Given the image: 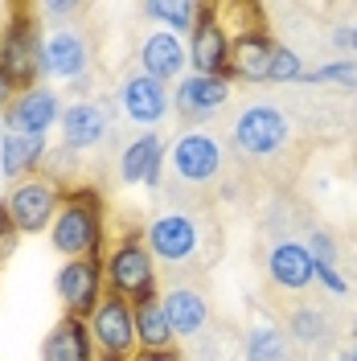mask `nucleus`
Listing matches in <instances>:
<instances>
[{
	"mask_svg": "<svg viewBox=\"0 0 357 361\" xmlns=\"http://www.w3.org/2000/svg\"><path fill=\"white\" fill-rule=\"evenodd\" d=\"M316 283H320L329 295H337V300H345V295H349V279H345L337 267H316Z\"/></svg>",
	"mask_w": 357,
	"mask_h": 361,
	"instance_id": "7c9ffc66",
	"label": "nucleus"
},
{
	"mask_svg": "<svg viewBox=\"0 0 357 361\" xmlns=\"http://www.w3.org/2000/svg\"><path fill=\"white\" fill-rule=\"evenodd\" d=\"M0 70L17 90H33L42 74V29L33 21V8L17 4V17L0 42Z\"/></svg>",
	"mask_w": 357,
	"mask_h": 361,
	"instance_id": "423d86ee",
	"label": "nucleus"
},
{
	"mask_svg": "<svg viewBox=\"0 0 357 361\" xmlns=\"http://www.w3.org/2000/svg\"><path fill=\"white\" fill-rule=\"evenodd\" d=\"M201 8H205L201 0H148V4H144V17L164 25V29L177 33V37H189L193 25L201 21Z\"/></svg>",
	"mask_w": 357,
	"mask_h": 361,
	"instance_id": "b1692460",
	"label": "nucleus"
},
{
	"mask_svg": "<svg viewBox=\"0 0 357 361\" xmlns=\"http://www.w3.org/2000/svg\"><path fill=\"white\" fill-rule=\"evenodd\" d=\"M333 361H357V345H353V349H341Z\"/></svg>",
	"mask_w": 357,
	"mask_h": 361,
	"instance_id": "c9c22d12",
	"label": "nucleus"
},
{
	"mask_svg": "<svg viewBox=\"0 0 357 361\" xmlns=\"http://www.w3.org/2000/svg\"><path fill=\"white\" fill-rule=\"evenodd\" d=\"M304 82L316 87V82H333V87L357 90V58H345V62H325V66L304 70Z\"/></svg>",
	"mask_w": 357,
	"mask_h": 361,
	"instance_id": "bb28decb",
	"label": "nucleus"
},
{
	"mask_svg": "<svg viewBox=\"0 0 357 361\" xmlns=\"http://www.w3.org/2000/svg\"><path fill=\"white\" fill-rule=\"evenodd\" d=\"M87 329H90V341H95L99 357L132 361L140 353V341H135V304L119 300V295H103V304L90 312Z\"/></svg>",
	"mask_w": 357,
	"mask_h": 361,
	"instance_id": "0eeeda50",
	"label": "nucleus"
},
{
	"mask_svg": "<svg viewBox=\"0 0 357 361\" xmlns=\"http://www.w3.org/2000/svg\"><path fill=\"white\" fill-rule=\"evenodd\" d=\"M54 292L62 300L66 316L90 320V312L103 304L107 279H103V259H66L62 271L54 275Z\"/></svg>",
	"mask_w": 357,
	"mask_h": 361,
	"instance_id": "1a4fd4ad",
	"label": "nucleus"
},
{
	"mask_svg": "<svg viewBox=\"0 0 357 361\" xmlns=\"http://www.w3.org/2000/svg\"><path fill=\"white\" fill-rule=\"evenodd\" d=\"M17 230H13V222L4 218V209H0V267H4V259H13V250H17Z\"/></svg>",
	"mask_w": 357,
	"mask_h": 361,
	"instance_id": "2f4dec72",
	"label": "nucleus"
},
{
	"mask_svg": "<svg viewBox=\"0 0 357 361\" xmlns=\"http://www.w3.org/2000/svg\"><path fill=\"white\" fill-rule=\"evenodd\" d=\"M271 58H275V42L263 29H246L230 42V62H226V78L230 82H267L271 78Z\"/></svg>",
	"mask_w": 357,
	"mask_h": 361,
	"instance_id": "dca6fc26",
	"label": "nucleus"
},
{
	"mask_svg": "<svg viewBox=\"0 0 357 361\" xmlns=\"http://www.w3.org/2000/svg\"><path fill=\"white\" fill-rule=\"evenodd\" d=\"M49 243L66 259H103V243H107V214H103V193L78 185L66 189L62 209L49 226Z\"/></svg>",
	"mask_w": 357,
	"mask_h": 361,
	"instance_id": "f257e3e1",
	"label": "nucleus"
},
{
	"mask_svg": "<svg viewBox=\"0 0 357 361\" xmlns=\"http://www.w3.org/2000/svg\"><path fill=\"white\" fill-rule=\"evenodd\" d=\"M185 66H189V45L185 37L169 33V29H152L144 42H140V70L157 82H173V78H185Z\"/></svg>",
	"mask_w": 357,
	"mask_h": 361,
	"instance_id": "f3484780",
	"label": "nucleus"
},
{
	"mask_svg": "<svg viewBox=\"0 0 357 361\" xmlns=\"http://www.w3.org/2000/svg\"><path fill=\"white\" fill-rule=\"evenodd\" d=\"M33 13H37V17H54L58 25H49V29H62L66 17H78V13H83V4H74V0H49V4H37Z\"/></svg>",
	"mask_w": 357,
	"mask_h": 361,
	"instance_id": "c756f323",
	"label": "nucleus"
},
{
	"mask_svg": "<svg viewBox=\"0 0 357 361\" xmlns=\"http://www.w3.org/2000/svg\"><path fill=\"white\" fill-rule=\"evenodd\" d=\"M62 197H66V189L58 185V180L49 177V173H29V177L13 180L8 185V193H4V218L13 222L17 234H49V226L58 218V209H62Z\"/></svg>",
	"mask_w": 357,
	"mask_h": 361,
	"instance_id": "7ed1b4c3",
	"label": "nucleus"
},
{
	"mask_svg": "<svg viewBox=\"0 0 357 361\" xmlns=\"http://www.w3.org/2000/svg\"><path fill=\"white\" fill-rule=\"evenodd\" d=\"M0 135H4V107H0Z\"/></svg>",
	"mask_w": 357,
	"mask_h": 361,
	"instance_id": "e433bc0d",
	"label": "nucleus"
},
{
	"mask_svg": "<svg viewBox=\"0 0 357 361\" xmlns=\"http://www.w3.org/2000/svg\"><path fill=\"white\" fill-rule=\"evenodd\" d=\"M284 333H291V341L316 345V341L329 337V316L320 312V308H296V312L288 316V329H284Z\"/></svg>",
	"mask_w": 357,
	"mask_h": 361,
	"instance_id": "a878e982",
	"label": "nucleus"
},
{
	"mask_svg": "<svg viewBox=\"0 0 357 361\" xmlns=\"http://www.w3.org/2000/svg\"><path fill=\"white\" fill-rule=\"evenodd\" d=\"M115 99H119V111L128 115L132 123H140V128H157L160 119L169 115V107H173L169 87L157 82V78H148L144 70L140 74H128L119 82V90H115Z\"/></svg>",
	"mask_w": 357,
	"mask_h": 361,
	"instance_id": "ddd939ff",
	"label": "nucleus"
},
{
	"mask_svg": "<svg viewBox=\"0 0 357 361\" xmlns=\"http://www.w3.org/2000/svg\"><path fill=\"white\" fill-rule=\"evenodd\" d=\"M164 160H169V148L157 132L135 135L132 144L119 152V177L128 185H148V189H160V177H164Z\"/></svg>",
	"mask_w": 357,
	"mask_h": 361,
	"instance_id": "a211bd4d",
	"label": "nucleus"
},
{
	"mask_svg": "<svg viewBox=\"0 0 357 361\" xmlns=\"http://www.w3.org/2000/svg\"><path fill=\"white\" fill-rule=\"evenodd\" d=\"M90 70V45L78 29H45L42 33V74L58 82H78Z\"/></svg>",
	"mask_w": 357,
	"mask_h": 361,
	"instance_id": "9b49d317",
	"label": "nucleus"
},
{
	"mask_svg": "<svg viewBox=\"0 0 357 361\" xmlns=\"http://www.w3.org/2000/svg\"><path fill=\"white\" fill-rule=\"evenodd\" d=\"M144 247L152 250V259H160L164 267H185L193 263L201 250V222L193 214H157L144 226Z\"/></svg>",
	"mask_w": 357,
	"mask_h": 361,
	"instance_id": "6e6552de",
	"label": "nucleus"
},
{
	"mask_svg": "<svg viewBox=\"0 0 357 361\" xmlns=\"http://www.w3.org/2000/svg\"><path fill=\"white\" fill-rule=\"evenodd\" d=\"M267 82H304V58H300V49L296 45H279L275 42V58H271V78Z\"/></svg>",
	"mask_w": 357,
	"mask_h": 361,
	"instance_id": "cd10ccee",
	"label": "nucleus"
},
{
	"mask_svg": "<svg viewBox=\"0 0 357 361\" xmlns=\"http://www.w3.org/2000/svg\"><path fill=\"white\" fill-rule=\"evenodd\" d=\"M132 361H177V353H148V349H140Z\"/></svg>",
	"mask_w": 357,
	"mask_h": 361,
	"instance_id": "f704fd0d",
	"label": "nucleus"
},
{
	"mask_svg": "<svg viewBox=\"0 0 357 361\" xmlns=\"http://www.w3.org/2000/svg\"><path fill=\"white\" fill-rule=\"evenodd\" d=\"M62 119V103L49 87L17 90V99L4 107V132H25V135H45Z\"/></svg>",
	"mask_w": 357,
	"mask_h": 361,
	"instance_id": "2eb2a0df",
	"label": "nucleus"
},
{
	"mask_svg": "<svg viewBox=\"0 0 357 361\" xmlns=\"http://www.w3.org/2000/svg\"><path fill=\"white\" fill-rule=\"evenodd\" d=\"M42 361H99L87 320L62 316V324H54L49 337L42 341Z\"/></svg>",
	"mask_w": 357,
	"mask_h": 361,
	"instance_id": "412c9836",
	"label": "nucleus"
},
{
	"mask_svg": "<svg viewBox=\"0 0 357 361\" xmlns=\"http://www.w3.org/2000/svg\"><path fill=\"white\" fill-rule=\"evenodd\" d=\"M230 140L234 148L250 160H267L284 152L291 140V119L275 103H246L230 123Z\"/></svg>",
	"mask_w": 357,
	"mask_h": 361,
	"instance_id": "20e7f679",
	"label": "nucleus"
},
{
	"mask_svg": "<svg viewBox=\"0 0 357 361\" xmlns=\"http://www.w3.org/2000/svg\"><path fill=\"white\" fill-rule=\"evenodd\" d=\"M226 103H230V78L226 74H185L173 90V107L189 123L210 119L214 111H222Z\"/></svg>",
	"mask_w": 357,
	"mask_h": 361,
	"instance_id": "4468645a",
	"label": "nucleus"
},
{
	"mask_svg": "<svg viewBox=\"0 0 357 361\" xmlns=\"http://www.w3.org/2000/svg\"><path fill=\"white\" fill-rule=\"evenodd\" d=\"M111 140V111L99 99H78L62 111V148L95 152Z\"/></svg>",
	"mask_w": 357,
	"mask_h": 361,
	"instance_id": "f8f14e48",
	"label": "nucleus"
},
{
	"mask_svg": "<svg viewBox=\"0 0 357 361\" xmlns=\"http://www.w3.org/2000/svg\"><path fill=\"white\" fill-rule=\"evenodd\" d=\"M353 341H357V324H353Z\"/></svg>",
	"mask_w": 357,
	"mask_h": 361,
	"instance_id": "4c0bfd02",
	"label": "nucleus"
},
{
	"mask_svg": "<svg viewBox=\"0 0 357 361\" xmlns=\"http://www.w3.org/2000/svg\"><path fill=\"white\" fill-rule=\"evenodd\" d=\"M246 361H288V333L271 320H255L243 341Z\"/></svg>",
	"mask_w": 357,
	"mask_h": 361,
	"instance_id": "393cba45",
	"label": "nucleus"
},
{
	"mask_svg": "<svg viewBox=\"0 0 357 361\" xmlns=\"http://www.w3.org/2000/svg\"><path fill=\"white\" fill-rule=\"evenodd\" d=\"M160 304H164V316H169L177 341H193L210 329V300H205L193 283H173V288H164Z\"/></svg>",
	"mask_w": 357,
	"mask_h": 361,
	"instance_id": "6ab92c4d",
	"label": "nucleus"
},
{
	"mask_svg": "<svg viewBox=\"0 0 357 361\" xmlns=\"http://www.w3.org/2000/svg\"><path fill=\"white\" fill-rule=\"evenodd\" d=\"M99 361H111V357H99Z\"/></svg>",
	"mask_w": 357,
	"mask_h": 361,
	"instance_id": "58836bf2",
	"label": "nucleus"
},
{
	"mask_svg": "<svg viewBox=\"0 0 357 361\" xmlns=\"http://www.w3.org/2000/svg\"><path fill=\"white\" fill-rule=\"evenodd\" d=\"M304 247H308V255L316 259V267H337V238L329 230H313Z\"/></svg>",
	"mask_w": 357,
	"mask_h": 361,
	"instance_id": "c85d7f7f",
	"label": "nucleus"
},
{
	"mask_svg": "<svg viewBox=\"0 0 357 361\" xmlns=\"http://www.w3.org/2000/svg\"><path fill=\"white\" fill-rule=\"evenodd\" d=\"M222 169H226V148L222 140L214 132H205V128H185L169 148V173L181 185L201 189V185L222 177Z\"/></svg>",
	"mask_w": 357,
	"mask_h": 361,
	"instance_id": "39448f33",
	"label": "nucleus"
},
{
	"mask_svg": "<svg viewBox=\"0 0 357 361\" xmlns=\"http://www.w3.org/2000/svg\"><path fill=\"white\" fill-rule=\"evenodd\" d=\"M135 341H140V349H148V353H173L177 333H173V324H169V316H164L160 295L135 304Z\"/></svg>",
	"mask_w": 357,
	"mask_h": 361,
	"instance_id": "5701e85b",
	"label": "nucleus"
},
{
	"mask_svg": "<svg viewBox=\"0 0 357 361\" xmlns=\"http://www.w3.org/2000/svg\"><path fill=\"white\" fill-rule=\"evenodd\" d=\"M103 279H107V295H119L128 304H144L160 292L157 259L144 247V238H115L103 250Z\"/></svg>",
	"mask_w": 357,
	"mask_h": 361,
	"instance_id": "f03ea898",
	"label": "nucleus"
},
{
	"mask_svg": "<svg viewBox=\"0 0 357 361\" xmlns=\"http://www.w3.org/2000/svg\"><path fill=\"white\" fill-rule=\"evenodd\" d=\"M49 157L45 135H25V132H4L0 135V177L21 180L29 173H37Z\"/></svg>",
	"mask_w": 357,
	"mask_h": 361,
	"instance_id": "4be33fe9",
	"label": "nucleus"
},
{
	"mask_svg": "<svg viewBox=\"0 0 357 361\" xmlns=\"http://www.w3.org/2000/svg\"><path fill=\"white\" fill-rule=\"evenodd\" d=\"M230 42H234V37L226 33V25H222V4H205V8H201V21L193 25V33L185 37L193 74H226Z\"/></svg>",
	"mask_w": 357,
	"mask_h": 361,
	"instance_id": "9d476101",
	"label": "nucleus"
},
{
	"mask_svg": "<svg viewBox=\"0 0 357 361\" xmlns=\"http://www.w3.org/2000/svg\"><path fill=\"white\" fill-rule=\"evenodd\" d=\"M13 99H17V87H13V82L4 78V70H0V107H8Z\"/></svg>",
	"mask_w": 357,
	"mask_h": 361,
	"instance_id": "72a5a7b5",
	"label": "nucleus"
},
{
	"mask_svg": "<svg viewBox=\"0 0 357 361\" xmlns=\"http://www.w3.org/2000/svg\"><path fill=\"white\" fill-rule=\"evenodd\" d=\"M333 42L341 45V49H349V54L357 58V21L353 25H341V29L333 33Z\"/></svg>",
	"mask_w": 357,
	"mask_h": 361,
	"instance_id": "473e14b6",
	"label": "nucleus"
},
{
	"mask_svg": "<svg viewBox=\"0 0 357 361\" xmlns=\"http://www.w3.org/2000/svg\"><path fill=\"white\" fill-rule=\"evenodd\" d=\"M267 275H271V283L284 288V292H304V288L316 283V259L308 255L304 243L284 238V243H275L267 250Z\"/></svg>",
	"mask_w": 357,
	"mask_h": 361,
	"instance_id": "aec40b11",
	"label": "nucleus"
}]
</instances>
